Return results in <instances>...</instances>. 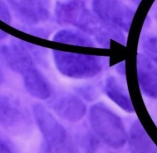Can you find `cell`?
Returning <instances> with one entry per match:
<instances>
[{"label": "cell", "instance_id": "obj_1", "mask_svg": "<svg viewBox=\"0 0 157 153\" xmlns=\"http://www.w3.org/2000/svg\"><path fill=\"white\" fill-rule=\"evenodd\" d=\"M90 122L95 135L112 149H120L127 140V133L121 119L104 104H93L89 111Z\"/></svg>", "mask_w": 157, "mask_h": 153}, {"label": "cell", "instance_id": "obj_2", "mask_svg": "<svg viewBox=\"0 0 157 153\" xmlns=\"http://www.w3.org/2000/svg\"><path fill=\"white\" fill-rule=\"evenodd\" d=\"M34 49L32 45L20 40H13L8 45H0V58L12 71L21 76L24 85L42 76L35 63L37 54Z\"/></svg>", "mask_w": 157, "mask_h": 153}, {"label": "cell", "instance_id": "obj_3", "mask_svg": "<svg viewBox=\"0 0 157 153\" xmlns=\"http://www.w3.org/2000/svg\"><path fill=\"white\" fill-rule=\"evenodd\" d=\"M53 56L57 69L63 75L74 79H87L98 75L104 66L103 58L53 50Z\"/></svg>", "mask_w": 157, "mask_h": 153}, {"label": "cell", "instance_id": "obj_4", "mask_svg": "<svg viewBox=\"0 0 157 153\" xmlns=\"http://www.w3.org/2000/svg\"><path fill=\"white\" fill-rule=\"evenodd\" d=\"M33 112L43 138L41 146L55 147L72 141L65 128L44 105L35 104Z\"/></svg>", "mask_w": 157, "mask_h": 153}, {"label": "cell", "instance_id": "obj_5", "mask_svg": "<svg viewBox=\"0 0 157 153\" xmlns=\"http://www.w3.org/2000/svg\"><path fill=\"white\" fill-rule=\"evenodd\" d=\"M94 14L104 22L128 31L134 10L121 0H93Z\"/></svg>", "mask_w": 157, "mask_h": 153}, {"label": "cell", "instance_id": "obj_6", "mask_svg": "<svg viewBox=\"0 0 157 153\" xmlns=\"http://www.w3.org/2000/svg\"><path fill=\"white\" fill-rule=\"evenodd\" d=\"M55 15L60 24L74 25L88 34L96 15L85 8L82 0H68L58 2L56 5Z\"/></svg>", "mask_w": 157, "mask_h": 153}, {"label": "cell", "instance_id": "obj_7", "mask_svg": "<svg viewBox=\"0 0 157 153\" xmlns=\"http://www.w3.org/2000/svg\"><path fill=\"white\" fill-rule=\"evenodd\" d=\"M29 123L28 114L19 100L9 94H0V124L9 130L19 132Z\"/></svg>", "mask_w": 157, "mask_h": 153}, {"label": "cell", "instance_id": "obj_8", "mask_svg": "<svg viewBox=\"0 0 157 153\" xmlns=\"http://www.w3.org/2000/svg\"><path fill=\"white\" fill-rule=\"evenodd\" d=\"M17 17L29 25H36L50 16L48 0H7Z\"/></svg>", "mask_w": 157, "mask_h": 153}, {"label": "cell", "instance_id": "obj_9", "mask_svg": "<svg viewBox=\"0 0 157 153\" xmlns=\"http://www.w3.org/2000/svg\"><path fill=\"white\" fill-rule=\"evenodd\" d=\"M50 105L60 117L70 122H78L86 112V107L83 100L72 93L57 95L51 100Z\"/></svg>", "mask_w": 157, "mask_h": 153}, {"label": "cell", "instance_id": "obj_10", "mask_svg": "<svg viewBox=\"0 0 157 153\" xmlns=\"http://www.w3.org/2000/svg\"><path fill=\"white\" fill-rule=\"evenodd\" d=\"M138 82L142 92L147 96L157 99V68L146 56H137Z\"/></svg>", "mask_w": 157, "mask_h": 153}, {"label": "cell", "instance_id": "obj_11", "mask_svg": "<svg viewBox=\"0 0 157 153\" xmlns=\"http://www.w3.org/2000/svg\"><path fill=\"white\" fill-rule=\"evenodd\" d=\"M129 144L130 149L135 153H157V146L137 120L130 127Z\"/></svg>", "mask_w": 157, "mask_h": 153}, {"label": "cell", "instance_id": "obj_12", "mask_svg": "<svg viewBox=\"0 0 157 153\" xmlns=\"http://www.w3.org/2000/svg\"><path fill=\"white\" fill-rule=\"evenodd\" d=\"M105 91L109 98L126 112L134 111L132 101L123 86L113 77H109L105 83Z\"/></svg>", "mask_w": 157, "mask_h": 153}, {"label": "cell", "instance_id": "obj_13", "mask_svg": "<svg viewBox=\"0 0 157 153\" xmlns=\"http://www.w3.org/2000/svg\"><path fill=\"white\" fill-rule=\"evenodd\" d=\"M55 42L85 47H94L93 42L86 36L74 30L63 29L58 31L53 36Z\"/></svg>", "mask_w": 157, "mask_h": 153}, {"label": "cell", "instance_id": "obj_14", "mask_svg": "<svg viewBox=\"0 0 157 153\" xmlns=\"http://www.w3.org/2000/svg\"><path fill=\"white\" fill-rule=\"evenodd\" d=\"M142 48L147 57L157 65V36H149L144 39Z\"/></svg>", "mask_w": 157, "mask_h": 153}, {"label": "cell", "instance_id": "obj_15", "mask_svg": "<svg viewBox=\"0 0 157 153\" xmlns=\"http://www.w3.org/2000/svg\"><path fill=\"white\" fill-rule=\"evenodd\" d=\"M98 138L90 133L80 138L81 146L84 153H96L98 147Z\"/></svg>", "mask_w": 157, "mask_h": 153}, {"label": "cell", "instance_id": "obj_16", "mask_svg": "<svg viewBox=\"0 0 157 153\" xmlns=\"http://www.w3.org/2000/svg\"><path fill=\"white\" fill-rule=\"evenodd\" d=\"M77 91L79 94L84 98V99L88 101L94 100L97 95V92L95 88L90 85L80 87L77 89Z\"/></svg>", "mask_w": 157, "mask_h": 153}, {"label": "cell", "instance_id": "obj_17", "mask_svg": "<svg viewBox=\"0 0 157 153\" xmlns=\"http://www.w3.org/2000/svg\"><path fill=\"white\" fill-rule=\"evenodd\" d=\"M0 20L7 24L11 21L10 14L3 0H0Z\"/></svg>", "mask_w": 157, "mask_h": 153}, {"label": "cell", "instance_id": "obj_18", "mask_svg": "<svg viewBox=\"0 0 157 153\" xmlns=\"http://www.w3.org/2000/svg\"><path fill=\"white\" fill-rule=\"evenodd\" d=\"M0 153H13L10 145L0 136Z\"/></svg>", "mask_w": 157, "mask_h": 153}, {"label": "cell", "instance_id": "obj_19", "mask_svg": "<svg viewBox=\"0 0 157 153\" xmlns=\"http://www.w3.org/2000/svg\"><path fill=\"white\" fill-rule=\"evenodd\" d=\"M117 71L121 74H124L125 73V66L124 63H121L117 66Z\"/></svg>", "mask_w": 157, "mask_h": 153}, {"label": "cell", "instance_id": "obj_20", "mask_svg": "<svg viewBox=\"0 0 157 153\" xmlns=\"http://www.w3.org/2000/svg\"><path fill=\"white\" fill-rule=\"evenodd\" d=\"M7 36V34L6 33H5L4 31L0 29V41L4 39L5 38H6Z\"/></svg>", "mask_w": 157, "mask_h": 153}, {"label": "cell", "instance_id": "obj_21", "mask_svg": "<svg viewBox=\"0 0 157 153\" xmlns=\"http://www.w3.org/2000/svg\"><path fill=\"white\" fill-rule=\"evenodd\" d=\"M3 80H4V77H3V74H2V72L1 69V68H0V85L2 84V82H3Z\"/></svg>", "mask_w": 157, "mask_h": 153}, {"label": "cell", "instance_id": "obj_22", "mask_svg": "<svg viewBox=\"0 0 157 153\" xmlns=\"http://www.w3.org/2000/svg\"><path fill=\"white\" fill-rule=\"evenodd\" d=\"M129 1L133 2L136 3V4H139V3L140 2L141 0H129Z\"/></svg>", "mask_w": 157, "mask_h": 153}]
</instances>
